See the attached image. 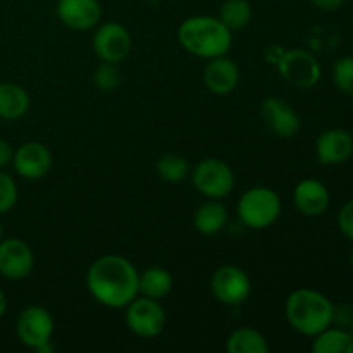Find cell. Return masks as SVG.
Here are the masks:
<instances>
[{"label": "cell", "mask_w": 353, "mask_h": 353, "mask_svg": "<svg viewBox=\"0 0 353 353\" xmlns=\"http://www.w3.org/2000/svg\"><path fill=\"white\" fill-rule=\"evenodd\" d=\"M212 295L221 303L230 307L241 305L250 296V279L243 269L236 265H223L217 269L210 279Z\"/></svg>", "instance_id": "9"}, {"label": "cell", "mask_w": 353, "mask_h": 353, "mask_svg": "<svg viewBox=\"0 0 353 353\" xmlns=\"http://www.w3.org/2000/svg\"><path fill=\"white\" fill-rule=\"evenodd\" d=\"M131 47H133V40H131L130 31L123 24L109 21L97 28L95 37H93V50L103 62L117 64L124 61L130 55Z\"/></svg>", "instance_id": "10"}, {"label": "cell", "mask_w": 353, "mask_h": 353, "mask_svg": "<svg viewBox=\"0 0 353 353\" xmlns=\"http://www.w3.org/2000/svg\"><path fill=\"white\" fill-rule=\"evenodd\" d=\"M126 324L140 338H155L165 327V310L159 300L134 299L126 305Z\"/></svg>", "instance_id": "7"}, {"label": "cell", "mask_w": 353, "mask_h": 353, "mask_svg": "<svg viewBox=\"0 0 353 353\" xmlns=\"http://www.w3.org/2000/svg\"><path fill=\"white\" fill-rule=\"evenodd\" d=\"M230 214L228 209L217 200L210 199V202L202 203L199 209L195 210L193 216V223L199 233L205 234V236H212V234L221 233L226 228Z\"/></svg>", "instance_id": "19"}, {"label": "cell", "mask_w": 353, "mask_h": 353, "mask_svg": "<svg viewBox=\"0 0 353 353\" xmlns=\"http://www.w3.org/2000/svg\"><path fill=\"white\" fill-rule=\"evenodd\" d=\"M283 54H285V50H283L281 47H278V45H272V47L265 48V59H268L269 62H272V64H278V61L281 59Z\"/></svg>", "instance_id": "32"}, {"label": "cell", "mask_w": 353, "mask_h": 353, "mask_svg": "<svg viewBox=\"0 0 353 353\" xmlns=\"http://www.w3.org/2000/svg\"><path fill=\"white\" fill-rule=\"evenodd\" d=\"M17 202L16 181L7 172L0 169V214L9 212Z\"/></svg>", "instance_id": "27"}, {"label": "cell", "mask_w": 353, "mask_h": 353, "mask_svg": "<svg viewBox=\"0 0 353 353\" xmlns=\"http://www.w3.org/2000/svg\"><path fill=\"white\" fill-rule=\"evenodd\" d=\"M12 165L24 179H40L52 168V154L43 143L28 141L14 152Z\"/></svg>", "instance_id": "13"}, {"label": "cell", "mask_w": 353, "mask_h": 353, "mask_svg": "<svg viewBox=\"0 0 353 353\" xmlns=\"http://www.w3.org/2000/svg\"><path fill=\"white\" fill-rule=\"evenodd\" d=\"M57 16L71 30L86 31L100 23L102 6L99 0H57Z\"/></svg>", "instance_id": "14"}, {"label": "cell", "mask_w": 353, "mask_h": 353, "mask_svg": "<svg viewBox=\"0 0 353 353\" xmlns=\"http://www.w3.org/2000/svg\"><path fill=\"white\" fill-rule=\"evenodd\" d=\"M276 65L281 78L296 88H312L321 79L319 61L310 52L302 48L285 50Z\"/></svg>", "instance_id": "6"}, {"label": "cell", "mask_w": 353, "mask_h": 353, "mask_svg": "<svg viewBox=\"0 0 353 353\" xmlns=\"http://www.w3.org/2000/svg\"><path fill=\"white\" fill-rule=\"evenodd\" d=\"M178 40L185 50L202 59H216L230 52L233 37L219 17L193 16L181 23Z\"/></svg>", "instance_id": "2"}, {"label": "cell", "mask_w": 353, "mask_h": 353, "mask_svg": "<svg viewBox=\"0 0 353 353\" xmlns=\"http://www.w3.org/2000/svg\"><path fill=\"white\" fill-rule=\"evenodd\" d=\"M138 271L126 257L102 255L90 265L86 286L93 299L109 309H123L138 296Z\"/></svg>", "instance_id": "1"}, {"label": "cell", "mask_w": 353, "mask_h": 353, "mask_svg": "<svg viewBox=\"0 0 353 353\" xmlns=\"http://www.w3.org/2000/svg\"><path fill=\"white\" fill-rule=\"evenodd\" d=\"M190 165L178 154H165L157 161V174L168 183H179L188 176Z\"/></svg>", "instance_id": "24"}, {"label": "cell", "mask_w": 353, "mask_h": 353, "mask_svg": "<svg viewBox=\"0 0 353 353\" xmlns=\"http://www.w3.org/2000/svg\"><path fill=\"white\" fill-rule=\"evenodd\" d=\"M333 81L340 92L353 97V57H343L334 64Z\"/></svg>", "instance_id": "26"}, {"label": "cell", "mask_w": 353, "mask_h": 353, "mask_svg": "<svg viewBox=\"0 0 353 353\" xmlns=\"http://www.w3.org/2000/svg\"><path fill=\"white\" fill-rule=\"evenodd\" d=\"M333 323H336L338 327H343V330L353 327V305L334 307Z\"/></svg>", "instance_id": "29"}, {"label": "cell", "mask_w": 353, "mask_h": 353, "mask_svg": "<svg viewBox=\"0 0 353 353\" xmlns=\"http://www.w3.org/2000/svg\"><path fill=\"white\" fill-rule=\"evenodd\" d=\"M338 226H340L341 233L353 241V200L345 203L338 214Z\"/></svg>", "instance_id": "28"}, {"label": "cell", "mask_w": 353, "mask_h": 353, "mask_svg": "<svg viewBox=\"0 0 353 353\" xmlns=\"http://www.w3.org/2000/svg\"><path fill=\"white\" fill-rule=\"evenodd\" d=\"M314 353H353V334L343 327H326L314 336Z\"/></svg>", "instance_id": "21"}, {"label": "cell", "mask_w": 353, "mask_h": 353, "mask_svg": "<svg viewBox=\"0 0 353 353\" xmlns=\"http://www.w3.org/2000/svg\"><path fill=\"white\" fill-rule=\"evenodd\" d=\"M14 159V150L10 147V143L7 140L0 138V169L7 168L9 164H12Z\"/></svg>", "instance_id": "30"}, {"label": "cell", "mask_w": 353, "mask_h": 353, "mask_svg": "<svg viewBox=\"0 0 353 353\" xmlns=\"http://www.w3.org/2000/svg\"><path fill=\"white\" fill-rule=\"evenodd\" d=\"M238 217L252 230H265L278 221L281 214V200L278 193L268 186H254L238 200Z\"/></svg>", "instance_id": "4"}, {"label": "cell", "mask_w": 353, "mask_h": 353, "mask_svg": "<svg viewBox=\"0 0 353 353\" xmlns=\"http://www.w3.org/2000/svg\"><path fill=\"white\" fill-rule=\"evenodd\" d=\"M192 179L199 193L214 200L228 196L234 186V174L230 165L212 157L203 159L195 165Z\"/></svg>", "instance_id": "5"}, {"label": "cell", "mask_w": 353, "mask_h": 353, "mask_svg": "<svg viewBox=\"0 0 353 353\" xmlns=\"http://www.w3.org/2000/svg\"><path fill=\"white\" fill-rule=\"evenodd\" d=\"M350 264H352V268H353V252H352V255H350Z\"/></svg>", "instance_id": "35"}, {"label": "cell", "mask_w": 353, "mask_h": 353, "mask_svg": "<svg viewBox=\"0 0 353 353\" xmlns=\"http://www.w3.org/2000/svg\"><path fill=\"white\" fill-rule=\"evenodd\" d=\"M6 310H7V296H6V293L0 290V317H3Z\"/></svg>", "instance_id": "33"}, {"label": "cell", "mask_w": 353, "mask_h": 353, "mask_svg": "<svg viewBox=\"0 0 353 353\" xmlns=\"http://www.w3.org/2000/svg\"><path fill=\"white\" fill-rule=\"evenodd\" d=\"M0 240H2V223H0Z\"/></svg>", "instance_id": "34"}, {"label": "cell", "mask_w": 353, "mask_h": 353, "mask_svg": "<svg viewBox=\"0 0 353 353\" xmlns=\"http://www.w3.org/2000/svg\"><path fill=\"white\" fill-rule=\"evenodd\" d=\"M226 350L230 353H268L269 345L264 334L257 330L240 327L228 336Z\"/></svg>", "instance_id": "22"}, {"label": "cell", "mask_w": 353, "mask_h": 353, "mask_svg": "<svg viewBox=\"0 0 353 353\" xmlns=\"http://www.w3.org/2000/svg\"><path fill=\"white\" fill-rule=\"evenodd\" d=\"M34 268L33 250L19 238L0 240V274L7 279H23Z\"/></svg>", "instance_id": "11"}, {"label": "cell", "mask_w": 353, "mask_h": 353, "mask_svg": "<svg viewBox=\"0 0 353 353\" xmlns=\"http://www.w3.org/2000/svg\"><path fill=\"white\" fill-rule=\"evenodd\" d=\"M310 2L316 9L324 10V12H333V10L340 9L343 6L345 0H310Z\"/></svg>", "instance_id": "31"}, {"label": "cell", "mask_w": 353, "mask_h": 353, "mask_svg": "<svg viewBox=\"0 0 353 353\" xmlns=\"http://www.w3.org/2000/svg\"><path fill=\"white\" fill-rule=\"evenodd\" d=\"M219 19L228 30H241L252 19V7L248 0H224L219 9Z\"/></svg>", "instance_id": "23"}, {"label": "cell", "mask_w": 353, "mask_h": 353, "mask_svg": "<svg viewBox=\"0 0 353 353\" xmlns=\"http://www.w3.org/2000/svg\"><path fill=\"white\" fill-rule=\"evenodd\" d=\"M334 305L316 290L300 288L290 293L285 312L290 326L303 336H316L333 324Z\"/></svg>", "instance_id": "3"}, {"label": "cell", "mask_w": 353, "mask_h": 353, "mask_svg": "<svg viewBox=\"0 0 353 353\" xmlns=\"http://www.w3.org/2000/svg\"><path fill=\"white\" fill-rule=\"evenodd\" d=\"M240 81L238 65L226 55L210 59L203 71V83L214 95H230Z\"/></svg>", "instance_id": "17"}, {"label": "cell", "mask_w": 353, "mask_h": 353, "mask_svg": "<svg viewBox=\"0 0 353 353\" xmlns=\"http://www.w3.org/2000/svg\"><path fill=\"white\" fill-rule=\"evenodd\" d=\"M17 340L31 350L48 343L54 334V317L45 307L31 305L19 314L16 323Z\"/></svg>", "instance_id": "8"}, {"label": "cell", "mask_w": 353, "mask_h": 353, "mask_svg": "<svg viewBox=\"0 0 353 353\" xmlns=\"http://www.w3.org/2000/svg\"><path fill=\"white\" fill-rule=\"evenodd\" d=\"M174 279L164 268H148L138 276V290L143 296L161 300L171 293Z\"/></svg>", "instance_id": "20"}, {"label": "cell", "mask_w": 353, "mask_h": 353, "mask_svg": "<svg viewBox=\"0 0 353 353\" xmlns=\"http://www.w3.org/2000/svg\"><path fill=\"white\" fill-rule=\"evenodd\" d=\"M30 109V95L16 83H0V119L17 121Z\"/></svg>", "instance_id": "18"}, {"label": "cell", "mask_w": 353, "mask_h": 353, "mask_svg": "<svg viewBox=\"0 0 353 353\" xmlns=\"http://www.w3.org/2000/svg\"><path fill=\"white\" fill-rule=\"evenodd\" d=\"M330 192L319 179H303L295 186V192H293L295 207L307 217L323 216L330 207Z\"/></svg>", "instance_id": "16"}, {"label": "cell", "mask_w": 353, "mask_h": 353, "mask_svg": "<svg viewBox=\"0 0 353 353\" xmlns=\"http://www.w3.org/2000/svg\"><path fill=\"white\" fill-rule=\"evenodd\" d=\"M121 71L114 62H103L93 74V83L102 92H114L121 85Z\"/></svg>", "instance_id": "25"}, {"label": "cell", "mask_w": 353, "mask_h": 353, "mask_svg": "<svg viewBox=\"0 0 353 353\" xmlns=\"http://www.w3.org/2000/svg\"><path fill=\"white\" fill-rule=\"evenodd\" d=\"M317 161L323 165H338L353 155V137L345 130H327L316 141Z\"/></svg>", "instance_id": "15"}, {"label": "cell", "mask_w": 353, "mask_h": 353, "mask_svg": "<svg viewBox=\"0 0 353 353\" xmlns=\"http://www.w3.org/2000/svg\"><path fill=\"white\" fill-rule=\"evenodd\" d=\"M261 117L265 126L279 138H292L300 131V116L286 100L269 97L261 105Z\"/></svg>", "instance_id": "12"}]
</instances>
